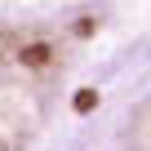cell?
<instances>
[{
  "instance_id": "cell-1",
  "label": "cell",
  "mask_w": 151,
  "mask_h": 151,
  "mask_svg": "<svg viewBox=\"0 0 151 151\" xmlns=\"http://www.w3.org/2000/svg\"><path fill=\"white\" fill-rule=\"evenodd\" d=\"M129 147H133V151H151V102H142V111L133 116V129H129Z\"/></svg>"
}]
</instances>
